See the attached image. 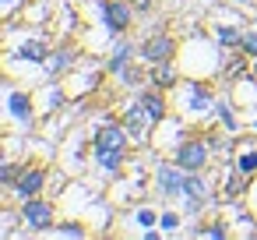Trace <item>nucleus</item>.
<instances>
[{"label": "nucleus", "mask_w": 257, "mask_h": 240, "mask_svg": "<svg viewBox=\"0 0 257 240\" xmlns=\"http://www.w3.org/2000/svg\"><path fill=\"white\" fill-rule=\"evenodd\" d=\"M127 152H131V134H127V127L116 124V120H102L99 131L92 134V159H95V170H99L106 180L120 177L123 166H127Z\"/></svg>", "instance_id": "f257e3e1"}, {"label": "nucleus", "mask_w": 257, "mask_h": 240, "mask_svg": "<svg viewBox=\"0 0 257 240\" xmlns=\"http://www.w3.org/2000/svg\"><path fill=\"white\" fill-rule=\"evenodd\" d=\"M173 96H176V110L183 113V117H208L211 110H215V89L204 82V78H180V85L173 89Z\"/></svg>", "instance_id": "f03ea898"}, {"label": "nucleus", "mask_w": 257, "mask_h": 240, "mask_svg": "<svg viewBox=\"0 0 257 240\" xmlns=\"http://www.w3.org/2000/svg\"><path fill=\"white\" fill-rule=\"evenodd\" d=\"M18 219L22 233H50L57 226V205L46 198H25L18 201Z\"/></svg>", "instance_id": "7ed1b4c3"}, {"label": "nucleus", "mask_w": 257, "mask_h": 240, "mask_svg": "<svg viewBox=\"0 0 257 240\" xmlns=\"http://www.w3.org/2000/svg\"><path fill=\"white\" fill-rule=\"evenodd\" d=\"M36 113H39V103H36L32 92H25L18 85H4V117H8V124L32 127Z\"/></svg>", "instance_id": "20e7f679"}, {"label": "nucleus", "mask_w": 257, "mask_h": 240, "mask_svg": "<svg viewBox=\"0 0 257 240\" xmlns=\"http://www.w3.org/2000/svg\"><path fill=\"white\" fill-rule=\"evenodd\" d=\"M173 163H180L187 173H204L208 163H211V145H208V138H204V134H201V138L187 134V138L173 148Z\"/></svg>", "instance_id": "39448f33"}, {"label": "nucleus", "mask_w": 257, "mask_h": 240, "mask_svg": "<svg viewBox=\"0 0 257 240\" xmlns=\"http://www.w3.org/2000/svg\"><path fill=\"white\" fill-rule=\"evenodd\" d=\"M99 15H102V25L109 36H127L138 11L131 0H99Z\"/></svg>", "instance_id": "423d86ee"}, {"label": "nucleus", "mask_w": 257, "mask_h": 240, "mask_svg": "<svg viewBox=\"0 0 257 240\" xmlns=\"http://www.w3.org/2000/svg\"><path fill=\"white\" fill-rule=\"evenodd\" d=\"M138 53H141V60L152 67V64H162V60H176L180 43H176L169 32H152V36H145V39H141Z\"/></svg>", "instance_id": "0eeeda50"}, {"label": "nucleus", "mask_w": 257, "mask_h": 240, "mask_svg": "<svg viewBox=\"0 0 257 240\" xmlns=\"http://www.w3.org/2000/svg\"><path fill=\"white\" fill-rule=\"evenodd\" d=\"M46 184H50L46 166H39V163H25L22 173H18V180L11 184V198H18V201H25V198H39Z\"/></svg>", "instance_id": "6e6552de"}, {"label": "nucleus", "mask_w": 257, "mask_h": 240, "mask_svg": "<svg viewBox=\"0 0 257 240\" xmlns=\"http://www.w3.org/2000/svg\"><path fill=\"white\" fill-rule=\"evenodd\" d=\"M183 187H187V170L180 163H159L155 166V194L183 198Z\"/></svg>", "instance_id": "1a4fd4ad"}, {"label": "nucleus", "mask_w": 257, "mask_h": 240, "mask_svg": "<svg viewBox=\"0 0 257 240\" xmlns=\"http://www.w3.org/2000/svg\"><path fill=\"white\" fill-rule=\"evenodd\" d=\"M120 124L127 127V134H131V141H134V145H145V141L152 138V127H159V124L152 120V113H148L138 99L123 110V120H120Z\"/></svg>", "instance_id": "9d476101"}, {"label": "nucleus", "mask_w": 257, "mask_h": 240, "mask_svg": "<svg viewBox=\"0 0 257 240\" xmlns=\"http://www.w3.org/2000/svg\"><path fill=\"white\" fill-rule=\"evenodd\" d=\"M88 152H92V138H85V134H71L67 145H64V152H60L64 170H67V173H81L85 163H88Z\"/></svg>", "instance_id": "9b49d317"}, {"label": "nucleus", "mask_w": 257, "mask_h": 240, "mask_svg": "<svg viewBox=\"0 0 257 240\" xmlns=\"http://www.w3.org/2000/svg\"><path fill=\"white\" fill-rule=\"evenodd\" d=\"M138 103L152 113V120L155 124H162L166 117H169V103H166V92L162 89H155V85H145V89H138Z\"/></svg>", "instance_id": "f8f14e48"}, {"label": "nucleus", "mask_w": 257, "mask_h": 240, "mask_svg": "<svg viewBox=\"0 0 257 240\" xmlns=\"http://www.w3.org/2000/svg\"><path fill=\"white\" fill-rule=\"evenodd\" d=\"M138 60V46L131 43V39H120L116 46H113V53H109V60H106V71L113 74V78H120L131 64Z\"/></svg>", "instance_id": "ddd939ff"}, {"label": "nucleus", "mask_w": 257, "mask_h": 240, "mask_svg": "<svg viewBox=\"0 0 257 240\" xmlns=\"http://www.w3.org/2000/svg\"><path fill=\"white\" fill-rule=\"evenodd\" d=\"M148 82H152L155 89H162V92H173V89L180 85V64H176V60L152 64V71H148Z\"/></svg>", "instance_id": "4468645a"}, {"label": "nucleus", "mask_w": 257, "mask_h": 240, "mask_svg": "<svg viewBox=\"0 0 257 240\" xmlns=\"http://www.w3.org/2000/svg\"><path fill=\"white\" fill-rule=\"evenodd\" d=\"M15 57H18V60H29V64H46L50 46H46L43 39H25V43L15 50Z\"/></svg>", "instance_id": "2eb2a0df"}, {"label": "nucleus", "mask_w": 257, "mask_h": 240, "mask_svg": "<svg viewBox=\"0 0 257 240\" xmlns=\"http://www.w3.org/2000/svg\"><path fill=\"white\" fill-rule=\"evenodd\" d=\"M74 57H78V53H74L71 46H60V50H50V57H46L43 67H46L50 74H64V71L74 64Z\"/></svg>", "instance_id": "dca6fc26"}, {"label": "nucleus", "mask_w": 257, "mask_h": 240, "mask_svg": "<svg viewBox=\"0 0 257 240\" xmlns=\"http://www.w3.org/2000/svg\"><path fill=\"white\" fill-rule=\"evenodd\" d=\"M215 43H218L222 50L239 46V43H243V32H239L236 25H215Z\"/></svg>", "instance_id": "f3484780"}, {"label": "nucleus", "mask_w": 257, "mask_h": 240, "mask_svg": "<svg viewBox=\"0 0 257 240\" xmlns=\"http://www.w3.org/2000/svg\"><path fill=\"white\" fill-rule=\"evenodd\" d=\"M36 103H39V113H53V110L64 103V92H60V85H46V89H43V96H39Z\"/></svg>", "instance_id": "a211bd4d"}, {"label": "nucleus", "mask_w": 257, "mask_h": 240, "mask_svg": "<svg viewBox=\"0 0 257 240\" xmlns=\"http://www.w3.org/2000/svg\"><path fill=\"white\" fill-rule=\"evenodd\" d=\"M53 236H88L92 229L85 226V222H78V219H71V222H57L53 229H50Z\"/></svg>", "instance_id": "6ab92c4d"}, {"label": "nucleus", "mask_w": 257, "mask_h": 240, "mask_svg": "<svg viewBox=\"0 0 257 240\" xmlns=\"http://www.w3.org/2000/svg\"><path fill=\"white\" fill-rule=\"evenodd\" d=\"M243 60H250L246 53H239V57H222V74H225V82H236L239 78V71H243Z\"/></svg>", "instance_id": "aec40b11"}, {"label": "nucleus", "mask_w": 257, "mask_h": 240, "mask_svg": "<svg viewBox=\"0 0 257 240\" xmlns=\"http://www.w3.org/2000/svg\"><path fill=\"white\" fill-rule=\"evenodd\" d=\"M215 117H218V124L225 127V131H236L239 127V120H236V113H232V103H215Z\"/></svg>", "instance_id": "412c9836"}, {"label": "nucleus", "mask_w": 257, "mask_h": 240, "mask_svg": "<svg viewBox=\"0 0 257 240\" xmlns=\"http://www.w3.org/2000/svg\"><path fill=\"white\" fill-rule=\"evenodd\" d=\"M141 82H148V74H145V71H141L138 64H131V67H127V71L120 74V85H123V89H145Z\"/></svg>", "instance_id": "4be33fe9"}, {"label": "nucleus", "mask_w": 257, "mask_h": 240, "mask_svg": "<svg viewBox=\"0 0 257 240\" xmlns=\"http://www.w3.org/2000/svg\"><path fill=\"white\" fill-rule=\"evenodd\" d=\"M134 222H138V229L145 233V229H152V222H159V212L155 208H148V205H141V208H134V215H131Z\"/></svg>", "instance_id": "5701e85b"}, {"label": "nucleus", "mask_w": 257, "mask_h": 240, "mask_svg": "<svg viewBox=\"0 0 257 240\" xmlns=\"http://www.w3.org/2000/svg\"><path fill=\"white\" fill-rule=\"evenodd\" d=\"M236 170H239V173H246V177H253V173H257V148H246V152H239V159H236Z\"/></svg>", "instance_id": "b1692460"}, {"label": "nucleus", "mask_w": 257, "mask_h": 240, "mask_svg": "<svg viewBox=\"0 0 257 240\" xmlns=\"http://www.w3.org/2000/svg\"><path fill=\"white\" fill-rule=\"evenodd\" d=\"M18 173H22V163L4 159V166H0V184H4V187H11V184L18 180Z\"/></svg>", "instance_id": "393cba45"}, {"label": "nucleus", "mask_w": 257, "mask_h": 240, "mask_svg": "<svg viewBox=\"0 0 257 240\" xmlns=\"http://www.w3.org/2000/svg\"><path fill=\"white\" fill-rule=\"evenodd\" d=\"M243 187H246V173H239V170H236V173L225 180V198H239V191H243Z\"/></svg>", "instance_id": "a878e982"}, {"label": "nucleus", "mask_w": 257, "mask_h": 240, "mask_svg": "<svg viewBox=\"0 0 257 240\" xmlns=\"http://www.w3.org/2000/svg\"><path fill=\"white\" fill-rule=\"evenodd\" d=\"M159 226H162V233H176L180 229V212H162L159 215Z\"/></svg>", "instance_id": "bb28decb"}, {"label": "nucleus", "mask_w": 257, "mask_h": 240, "mask_svg": "<svg viewBox=\"0 0 257 240\" xmlns=\"http://www.w3.org/2000/svg\"><path fill=\"white\" fill-rule=\"evenodd\" d=\"M239 53H246L250 60H257V32H243V43H239Z\"/></svg>", "instance_id": "cd10ccee"}, {"label": "nucleus", "mask_w": 257, "mask_h": 240, "mask_svg": "<svg viewBox=\"0 0 257 240\" xmlns=\"http://www.w3.org/2000/svg\"><path fill=\"white\" fill-rule=\"evenodd\" d=\"M131 4H134V11H138V15H148V11L155 8V0H131Z\"/></svg>", "instance_id": "c85d7f7f"}, {"label": "nucleus", "mask_w": 257, "mask_h": 240, "mask_svg": "<svg viewBox=\"0 0 257 240\" xmlns=\"http://www.w3.org/2000/svg\"><path fill=\"white\" fill-rule=\"evenodd\" d=\"M229 4H236V8H246V4H253V0H229Z\"/></svg>", "instance_id": "c756f323"}, {"label": "nucleus", "mask_w": 257, "mask_h": 240, "mask_svg": "<svg viewBox=\"0 0 257 240\" xmlns=\"http://www.w3.org/2000/svg\"><path fill=\"white\" fill-rule=\"evenodd\" d=\"M253 131H257V113H253Z\"/></svg>", "instance_id": "7c9ffc66"}, {"label": "nucleus", "mask_w": 257, "mask_h": 240, "mask_svg": "<svg viewBox=\"0 0 257 240\" xmlns=\"http://www.w3.org/2000/svg\"><path fill=\"white\" fill-rule=\"evenodd\" d=\"M253 25H257V15H253Z\"/></svg>", "instance_id": "2f4dec72"}]
</instances>
